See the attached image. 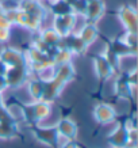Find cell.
Returning <instances> with one entry per match:
<instances>
[{
  "instance_id": "7a4b0ae2",
  "label": "cell",
  "mask_w": 138,
  "mask_h": 148,
  "mask_svg": "<svg viewBox=\"0 0 138 148\" xmlns=\"http://www.w3.org/2000/svg\"><path fill=\"white\" fill-rule=\"evenodd\" d=\"M116 112L111 105L107 103H99L94 109V118L100 125H108L115 121Z\"/></svg>"
},
{
  "instance_id": "277c9868",
  "label": "cell",
  "mask_w": 138,
  "mask_h": 148,
  "mask_svg": "<svg viewBox=\"0 0 138 148\" xmlns=\"http://www.w3.org/2000/svg\"><path fill=\"white\" fill-rule=\"evenodd\" d=\"M119 18L122 23L125 25L127 32L135 33V27H137V12L133 7L125 5L119 10Z\"/></svg>"
},
{
  "instance_id": "8fae6325",
  "label": "cell",
  "mask_w": 138,
  "mask_h": 148,
  "mask_svg": "<svg viewBox=\"0 0 138 148\" xmlns=\"http://www.w3.org/2000/svg\"><path fill=\"white\" fill-rule=\"evenodd\" d=\"M41 40L44 41L46 45H57L60 40H61V36L58 34L54 29H46L42 32V36H41Z\"/></svg>"
},
{
  "instance_id": "5bb4252c",
  "label": "cell",
  "mask_w": 138,
  "mask_h": 148,
  "mask_svg": "<svg viewBox=\"0 0 138 148\" xmlns=\"http://www.w3.org/2000/svg\"><path fill=\"white\" fill-rule=\"evenodd\" d=\"M10 38V29H0V42H4Z\"/></svg>"
},
{
  "instance_id": "8992f818",
  "label": "cell",
  "mask_w": 138,
  "mask_h": 148,
  "mask_svg": "<svg viewBox=\"0 0 138 148\" xmlns=\"http://www.w3.org/2000/svg\"><path fill=\"white\" fill-rule=\"evenodd\" d=\"M103 11H104V5L102 0H89L85 5V14L91 21H98L103 15Z\"/></svg>"
},
{
  "instance_id": "3957f363",
  "label": "cell",
  "mask_w": 138,
  "mask_h": 148,
  "mask_svg": "<svg viewBox=\"0 0 138 148\" xmlns=\"http://www.w3.org/2000/svg\"><path fill=\"white\" fill-rule=\"evenodd\" d=\"M58 135L64 136L68 140H75L77 136V125L75 121H72L71 118H61L56 125Z\"/></svg>"
},
{
  "instance_id": "9c48e42d",
  "label": "cell",
  "mask_w": 138,
  "mask_h": 148,
  "mask_svg": "<svg viewBox=\"0 0 138 148\" xmlns=\"http://www.w3.org/2000/svg\"><path fill=\"white\" fill-rule=\"evenodd\" d=\"M16 122H8V121H0V139H12L16 135Z\"/></svg>"
},
{
  "instance_id": "30bf717a",
  "label": "cell",
  "mask_w": 138,
  "mask_h": 148,
  "mask_svg": "<svg viewBox=\"0 0 138 148\" xmlns=\"http://www.w3.org/2000/svg\"><path fill=\"white\" fill-rule=\"evenodd\" d=\"M45 83L41 80H31L29 83V92L31 94L34 101H41L44 98Z\"/></svg>"
},
{
  "instance_id": "6da1fadb",
  "label": "cell",
  "mask_w": 138,
  "mask_h": 148,
  "mask_svg": "<svg viewBox=\"0 0 138 148\" xmlns=\"http://www.w3.org/2000/svg\"><path fill=\"white\" fill-rule=\"evenodd\" d=\"M34 136L38 141L42 144L50 145V147H57V139H58V132L54 126H41L37 124L35 129H34Z\"/></svg>"
},
{
  "instance_id": "52a82bcc",
  "label": "cell",
  "mask_w": 138,
  "mask_h": 148,
  "mask_svg": "<svg viewBox=\"0 0 138 148\" xmlns=\"http://www.w3.org/2000/svg\"><path fill=\"white\" fill-rule=\"evenodd\" d=\"M95 69L99 77L107 79L112 75V65L106 57H98L95 60Z\"/></svg>"
},
{
  "instance_id": "2e32d148",
  "label": "cell",
  "mask_w": 138,
  "mask_h": 148,
  "mask_svg": "<svg viewBox=\"0 0 138 148\" xmlns=\"http://www.w3.org/2000/svg\"><path fill=\"white\" fill-rule=\"evenodd\" d=\"M123 148H137V141H133V140H127L123 145Z\"/></svg>"
},
{
  "instance_id": "7c38bea8",
  "label": "cell",
  "mask_w": 138,
  "mask_h": 148,
  "mask_svg": "<svg viewBox=\"0 0 138 148\" xmlns=\"http://www.w3.org/2000/svg\"><path fill=\"white\" fill-rule=\"evenodd\" d=\"M72 57V52L67 48H63V49H58L57 54L54 56V63L58 64V65H63V64H69Z\"/></svg>"
},
{
  "instance_id": "4fadbf2b",
  "label": "cell",
  "mask_w": 138,
  "mask_h": 148,
  "mask_svg": "<svg viewBox=\"0 0 138 148\" xmlns=\"http://www.w3.org/2000/svg\"><path fill=\"white\" fill-rule=\"evenodd\" d=\"M10 26H11V23H10L8 19L5 18L4 12L0 14V29H10Z\"/></svg>"
},
{
  "instance_id": "ba28073f",
  "label": "cell",
  "mask_w": 138,
  "mask_h": 148,
  "mask_svg": "<svg viewBox=\"0 0 138 148\" xmlns=\"http://www.w3.org/2000/svg\"><path fill=\"white\" fill-rule=\"evenodd\" d=\"M80 40L85 44V46H89L98 37V29L95 25H85L81 27L80 33H79Z\"/></svg>"
},
{
  "instance_id": "9a60e30c",
  "label": "cell",
  "mask_w": 138,
  "mask_h": 148,
  "mask_svg": "<svg viewBox=\"0 0 138 148\" xmlns=\"http://www.w3.org/2000/svg\"><path fill=\"white\" fill-rule=\"evenodd\" d=\"M61 148H80V147H79L77 143H75V140H68Z\"/></svg>"
},
{
  "instance_id": "5b68a950",
  "label": "cell",
  "mask_w": 138,
  "mask_h": 148,
  "mask_svg": "<svg viewBox=\"0 0 138 148\" xmlns=\"http://www.w3.org/2000/svg\"><path fill=\"white\" fill-rule=\"evenodd\" d=\"M126 141H127V129L125 125L118 124L108 136V143L112 148H123Z\"/></svg>"
}]
</instances>
